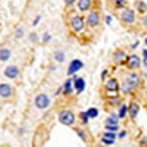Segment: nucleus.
I'll return each mask as SVG.
<instances>
[{
    "label": "nucleus",
    "instance_id": "cd10ccee",
    "mask_svg": "<svg viewBox=\"0 0 147 147\" xmlns=\"http://www.w3.org/2000/svg\"><path fill=\"white\" fill-rule=\"evenodd\" d=\"M87 113H88L90 119H94V118L99 116V110H97V107H88L87 109Z\"/></svg>",
    "mask_w": 147,
    "mask_h": 147
},
{
    "label": "nucleus",
    "instance_id": "58836bf2",
    "mask_svg": "<svg viewBox=\"0 0 147 147\" xmlns=\"http://www.w3.org/2000/svg\"><path fill=\"white\" fill-rule=\"evenodd\" d=\"M146 144H147V137H143L140 140V146H146Z\"/></svg>",
    "mask_w": 147,
    "mask_h": 147
},
{
    "label": "nucleus",
    "instance_id": "ddd939ff",
    "mask_svg": "<svg viewBox=\"0 0 147 147\" xmlns=\"http://www.w3.org/2000/svg\"><path fill=\"white\" fill-rule=\"evenodd\" d=\"M103 88L105 90H119L121 91V84H119V81L116 78L110 77V78L103 81Z\"/></svg>",
    "mask_w": 147,
    "mask_h": 147
},
{
    "label": "nucleus",
    "instance_id": "bb28decb",
    "mask_svg": "<svg viewBox=\"0 0 147 147\" xmlns=\"http://www.w3.org/2000/svg\"><path fill=\"white\" fill-rule=\"evenodd\" d=\"M24 35H25V31H24V28H22V27L16 28V30H15V32H13V37H15L16 40H21V38H24Z\"/></svg>",
    "mask_w": 147,
    "mask_h": 147
},
{
    "label": "nucleus",
    "instance_id": "e433bc0d",
    "mask_svg": "<svg viewBox=\"0 0 147 147\" xmlns=\"http://www.w3.org/2000/svg\"><path fill=\"white\" fill-rule=\"evenodd\" d=\"M107 75H109V69H105V71L102 72V81L107 80Z\"/></svg>",
    "mask_w": 147,
    "mask_h": 147
},
{
    "label": "nucleus",
    "instance_id": "4be33fe9",
    "mask_svg": "<svg viewBox=\"0 0 147 147\" xmlns=\"http://www.w3.org/2000/svg\"><path fill=\"white\" fill-rule=\"evenodd\" d=\"M52 57H53V60L56 63H62V62H65V59H66V53L63 50H56Z\"/></svg>",
    "mask_w": 147,
    "mask_h": 147
},
{
    "label": "nucleus",
    "instance_id": "aec40b11",
    "mask_svg": "<svg viewBox=\"0 0 147 147\" xmlns=\"http://www.w3.org/2000/svg\"><path fill=\"white\" fill-rule=\"evenodd\" d=\"M105 103H106V106H112V107L119 106L122 103V97H121V94L116 97H109V99H105Z\"/></svg>",
    "mask_w": 147,
    "mask_h": 147
},
{
    "label": "nucleus",
    "instance_id": "6e6552de",
    "mask_svg": "<svg viewBox=\"0 0 147 147\" xmlns=\"http://www.w3.org/2000/svg\"><path fill=\"white\" fill-rule=\"evenodd\" d=\"M13 88H12V85L7 84V82H2L0 84V99L3 102H9L12 100V97H13Z\"/></svg>",
    "mask_w": 147,
    "mask_h": 147
},
{
    "label": "nucleus",
    "instance_id": "f704fd0d",
    "mask_svg": "<svg viewBox=\"0 0 147 147\" xmlns=\"http://www.w3.org/2000/svg\"><path fill=\"white\" fill-rule=\"evenodd\" d=\"M40 38H38V34H35V32H30V41L31 43H37Z\"/></svg>",
    "mask_w": 147,
    "mask_h": 147
},
{
    "label": "nucleus",
    "instance_id": "9d476101",
    "mask_svg": "<svg viewBox=\"0 0 147 147\" xmlns=\"http://www.w3.org/2000/svg\"><path fill=\"white\" fill-rule=\"evenodd\" d=\"M127 57H128V53L124 50V49H116V50L113 52V55H112V62L115 65H124Z\"/></svg>",
    "mask_w": 147,
    "mask_h": 147
},
{
    "label": "nucleus",
    "instance_id": "412c9836",
    "mask_svg": "<svg viewBox=\"0 0 147 147\" xmlns=\"http://www.w3.org/2000/svg\"><path fill=\"white\" fill-rule=\"evenodd\" d=\"M134 6H136L137 13H140V15H143V13H146V12H147V3L143 2V0H136Z\"/></svg>",
    "mask_w": 147,
    "mask_h": 147
},
{
    "label": "nucleus",
    "instance_id": "423d86ee",
    "mask_svg": "<svg viewBox=\"0 0 147 147\" xmlns=\"http://www.w3.org/2000/svg\"><path fill=\"white\" fill-rule=\"evenodd\" d=\"M85 21H87V28L88 30H97L100 25V12L99 9H91L87 12V16H85Z\"/></svg>",
    "mask_w": 147,
    "mask_h": 147
},
{
    "label": "nucleus",
    "instance_id": "c9c22d12",
    "mask_svg": "<svg viewBox=\"0 0 147 147\" xmlns=\"http://www.w3.org/2000/svg\"><path fill=\"white\" fill-rule=\"evenodd\" d=\"M41 21V15H37L35 18H34V21H32V24H31V25L32 27H37V25H38V22Z\"/></svg>",
    "mask_w": 147,
    "mask_h": 147
},
{
    "label": "nucleus",
    "instance_id": "7ed1b4c3",
    "mask_svg": "<svg viewBox=\"0 0 147 147\" xmlns=\"http://www.w3.org/2000/svg\"><path fill=\"white\" fill-rule=\"evenodd\" d=\"M118 18L121 21L122 25H125V27H129L132 25L134 22H136V18H137V10H134L131 7H124V9H121L118 12Z\"/></svg>",
    "mask_w": 147,
    "mask_h": 147
},
{
    "label": "nucleus",
    "instance_id": "a878e982",
    "mask_svg": "<svg viewBox=\"0 0 147 147\" xmlns=\"http://www.w3.org/2000/svg\"><path fill=\"white\" fill-rule=\"evenodd\" d=\"M116 96H119V90H105V94H103L105 99H109V97H116Z\"/></svg>",
    "mask_w": 147,
    "mask_h": 147
},
{
    "label": "nucleus",
    "instance_id": "c85d7f7f",
    "mask_svg": "<svg viewBox=\"0 0 147 147\" xmlns=\"http://www.w3.org/2000/svg\"><path fill=\"white\" fill-rule=\"evenodd\" d=\"M100 143L105 144V146H113L116 143V140H112V138H107V137H100Z\"/></svg>",
    "mask_w": 147,
    "mask_h": 147
},
{
    "label": "nucleus",
    "instance_id": "39448f33",
    "mask_svg": "<svg viewBox=\"0 0 147 147\" xmlns=\"http://www.w3.org/2000/svg\"><path fill=\"white\" fill-rule=\"evenodd\" d=\"M52 105V99H50V96L46 94V93H38L35 97H34V106L35 109H38V110H47L49 107H50Z\"/></svg>",
    "mask_w": 147,
    "mask_h": 147
},
{
    "label": "nucleus",
    "instance_id": "f03ea898",
    "mask_svg": "<svg viewBox=\"0 0 147 147\" xmlns=\"http://www.w3.org/2000/svg\"><path fill=\"white\" fill-rule=\"evenodd\" d=\"M68 27H69V30H71L72 34L78 35V34L84 32V30L87 28V21H85V18L81 15V12H80L78 15L74 13L69 18V21H68Z\"/></svg>",
    "mask_w": 147,
    "mask_h": 147
},
{
    "label": "nucleus",
    "instance_id": "a19ab883",
    "mask_svg": "<svg viewBox=\"0 0 147 147\" xmlns=\"http://www.w3.org/2000/svg\"><path fill=\"white\" fill-rule=\"evenodd\" d=\"M143 57H144V60H147V49L143 50Z\"/></svg>",
    "mask_w": 147,
    "mask_h": 147
},
{
    "label": "nucleus",
    "instance_id": "c756f323",
    "mask_svg": "<svg viewBox=\"0 0 147 147\" xmlns=\"http://www.w3.org/2000/svg\"><path fill=\"white\" fill-rule=\"evenodd\" d=\"M140 25H141V28H143L144 31H147V12L141 15V18H140Z\"/></svg>",
    "mask_w": 147,
    "mask_h": 147
},
{
    "label": "nucleus",
    "instance_id": "2f4dec72",
    "mask_svg": "<svg viewBox=\"0 0 147 147\" xmlns=\"http://www.w3.org/2000/svg\"><path fill=\"white\" fill-rule=\"evenodd\" d=\"M50 40H52V34H50V32H44V34L41 35V43L47 44V43H50Z\"/></svg>",
    "mask_w": 147,
    "mask_h": 147
},
{
    "label": "nucleus",
    "instance_id": "a211bd4d",
    "mask_svg": "<svg viewBox=\"0 0 147 147\" xmlns=\"http://www.w3.org/2000/svg\"><path fill=\"white\" fill-rule=\"evenodd\" d=\"M128 112H129V105H127V103H124L122 102L119 106H118V116H119V119L121 121H124L127 116H128Z\"/></svg>",
    "mask_w": 147,
    "mask_h": 147
},
{
    "label": "nucleus",
    "instance_id": "f8f14e48",
    "mask_svg": "<svg viewBox=\"0 0 147 147\" xmlns=\"http://www.w3.org/2000/svg\"><path fill=\"white\" fill-rule=\"evenodd\" d=\"M74 131H75V134L80 137V140H81L82 143H85V144L91 143V137H90V134H88V131L85 129L84 127H74Z\"/></svg>",
    "mask_w": 147,
    "mask_h": 147
},
{
    "label": "nucleus",
    "instance_id": "ea45409f",
    "mask_svg": "<svg viewBox=\"0 0 147 147\" xmlns=\"http://www.w3.org/2000/svg\"><path fill=\"white\" fill-rule=\"evenodd\" d=\"M138 44H140L138 41H136V43H132V44H131V49H137V47H138Z\"/></svg>",
    "mask_w": 147,
    "mask_h": 147
},
{
    "label": "nucleus",
    "instance_id": "473e14b6",
    "mask_svg": "<svg viewBox=\"0 0 147 147\" xmlns=\"http://www.w3.org/2000/svg\"><path fill=\"white\" fill-rule=\"evenodd\" d=\"M77 5V0H65V7L66 9H72Z\"/></svg>",
    "mask_w": 147,
    "mask_h": 147
},
{
    "label": "nucleus",
    "instance_id": "4468645a",
    "mask_svg": "<svg viewBox=\"0 0 147 147\" xmlns=\"http://www.w3.org/2000/svg\"><path fill=\"white\" fill-rule=\"evenodd\" d=\"M140 103L138 102H136V100H132L131 103H129V112H128V116H129V119L131 121H136V118L138 116V113H140Z\"/></svg>",
    "mask_w": 147,
    "mask_h": 147
},
{
    "label": "nucleus",
    "instance_id": "5701e85b",
    "mask_svg": "<svg viewBox=\"0 0 147 147\" xmlns=\"http://www.w3.org/2000/svg\"><path fill=\"white\" fill-rule=\"evenodd\" d=\"M110 5L113 6V9H116V10H121V9L127 7L128 2H127V0H110Z\"/></svg>",
    "mask_w": 147,
    "mask_h": 147
},
{
    "label": "nucleus",
    "instance_id": "7c9ffc66",
    "mask_svg": "<svg viewBox=\"0 0 147 147\" xmlns=\"http://www.w3.org/2000/svg\"><path fill=\"white\" fill-rule=\"evenodd\" d=\"M105 129H106V131H115V132H118V131L121 129V127H119V124H118V125H113V124H105Z\"/></svg>",
    "mask_w": 147,
    "mask_h": 147
},
{
    "label": "nucleus",
    "instance_id": "b1692460",
    "mask_svg": "<svg viewBox=\"0 0 147 147\" xmlns=\"http://www.w3.org/2000/svg\"><path fill=\"white\" fill-rule=\"evenodd\" d=\"M119 116L118 113H112V115H109L106 119H105V124H113V125H118L119 124Z\"/></svg>",
    "mask_w": 147,
    "mask_h": 147
},
{
    "label": "nucleus",
    "instance_id": "20e7f679",
    "mask_svg": "<svg viewBox=\"0 0 147 147\" xmlns=\"http://www.w3.org/2000/svg\"><path fill=\"white\" fill-rule=\"evenodd\" d=\"M77 115L72 112V110L69 109H65V110H60L59 115H57V121L60 122L62 125L65 127H74L75 125V122H77Z\"/></svg>",
    "mask_w": 147,
    "mask_h": 147
},
{
    "label": "nucleus",
    "instance_id": "2eb2a0df",
    "mask_svg": "<svg viewBox=\"0 0 147 147\" xmlns=\"http://www.w3.org/2000/svg\"><path fill=\"white\" fill-rule=\"evenodd\" d=\"M77 7L81 13H85L93 9V0H77Z\"/></svg>",
    "mask_w": 147,
    "mask_h": 147
},
{
    "label": "nucleus",
    "instance_id": "6ab92c4d",
    "mask_svg": "<svg viewBox=\"0 0 147 147\" xmlns=\"http://www.w3.org/2000/svg\"><path fill=\"white\" fill-rule=\"evenodd\" d=\"M10 56H12V53H10V49L9 47L3 46L2 49H0V62H2V63L10 60Z\"/></svg>",
    "mask_w": 147,
    "mask_h": 147
},
{
    "label": "nucleus",
    "instance_id": "37998d69",
    "mask_svg": "<svg viewBox=\"0 0 147 147\" xmlns=\"http://www.w3.org/2000/svg\"><path fill=\"white\" fill-rule=\"evenodd\" d=\"M144 44H146V47H147V38H146V40H144Z\"/></svg>",
    "mask_w": 147,
    "mask_h": 147
},
{
    "label": "nucleus",
    "instance_id": "f3484780",
    "mask_svg": "<svg viewBox=\"0 0 147 147\" xmlns=\"http://www.w3.org/2000/svg\"><path fill=\"white\" fill-rule=\"evenodd\" d=\"M63 96H71L74 91H75V87H74V78H68L65 82H63Z\"/></svg>",
    "mask_w": 147,
    "mask_h": 147
},
{
    "label": "nucleus",
    "instance_id": "72a5a7b5",
    "mask_svg": "<svg viewBox=\"0 0 147 147\" xmlns=\"http://www.w3.org/2000/svg\"><path fill=\"white\" fill-rule=\"evenodd\" d=\"M127 136H128V131H127V129H119V132H118V140H124Z\"/></svg>",
    "mask_w": 147,
    "mask_h": 147
},
{
    "label": "nucleus",
    "instance_id": "0eeeda50",
    "mask_svg": "<svg viewBox=\"0 0 147 147\" xmlns=\"http://www.w3.org/2000/svg\"><path fill=\"white\" fill-rule=\"evenodd\" d=\"M141 63H143L141 59H140L137 55H128L124 66H125L127 69H129V71H138L140 66H141Z\"/></svg>",
    "mask_w": 147,
    "mask_h": 147
},
{
    "label": "nucleus",
    "instance_id": "79ce46f5",
    "mask_svg": "<svg viewBox=\"0 0 147 147\" xmlns=\"http://www.w3.org/2000/svg\"><path fill=\"white\" fill-rule=\"evenodd\" d=\"M144 66L147 68V60H144Z\"/></svg>",
    "mask_w": 147,
    "mask_h": 147
},
{
    "label": "nucleus",
    "instance_id": "dca6fc26",
    "mask_svg": "<svg viewBox=\"0 0 147 147\" xmlns=\"http://www.w3.org/2000/svg\"><path fill=\"white\" fill-rule=\"evenodd\" d=\"M74 78V87H75L77 94H81L85 90V80L82 77H77V75H72Z\"/></svg>",
    "mask_w": 147,
    "mask_h": 147
},
{
    "label": "nucleus",
    "instance_id": "1a4fd4ad",
    "mask_svg": "<svg viewBox=\"0 0 147 147\" xmlns=\"http://www.w3.org/2000/svg\"><path fill=\"white\" fill-rule=\"evenodd\" d=\"M21 75V68L16 65H9L3 69V77H6L7 80H16Z\"/></svg>",
    "mask_w": 147,
    "mask_h": 147
},
{
    "label": "nucleus",
    "instance_id": "4c0bfd02",
    "mask_svg": "<svg viewBox=\"0 0 147 147\" xmlns=\"http://www.w3.org/2000/svg\"><path fill=\"white\" fill-rule=\"evenodd\" d=\"M105 22L107 24V25H110V22H112V16H110V15H107V16L105 18Z\"/></svg>",
    "mask_w": 147,
    "mask_h": 147
},
{
    "label": "nucleus",
    "instance_id": "393cba45",
    "mask_svg": "<svg viewBox=\"0 0 147 147\" xmlns=\"http://www.w3.org/2000/svg\"><path fill=\"white\" fill-rule=\"evenodd\" d=\"M78 119L81 121V124H82V125H88L90 116H88V113H87V110H84V112H81V113L78 115Z\"/></svg>",
    "mask_w": 147,
    "mask_h": 147
},
{
    "label": "nucleus",
    "instance_id": "9b49d317",
    "mask_svg": "<svg viewBox=\"0 0 147 147\" xmlns=\"http://www.w3.org/2000/svg\"><path fill=\"white\" fill-rule=\"evenodd\" d=\"M84 68V62L82 60H80V59H74V60H71V63L68 65V75L69 77H72V75H77V72L80 71V69H82Z\"/></svg>",
    "mask_w": 147,
    "mask_h": 147
},
{
    "label": "nucleus",
    "instance_id": "f257e3e1",
    "mask_svg": "<svg viewBox=\"0 0 147 147\" xmlns=\"http://www.w3.org/2000/svg\"><path fill=\"white\" fill-rule=\"evenodd\" d=\"M140 84H141L140 74L136 72V71H131V72H128L127 75L124 77V80L121 81V93L124 96L132 94L140 87Z\"/></svg>",
    "mask_w": 147,
    "mask_h": 147
}]
</instances>
